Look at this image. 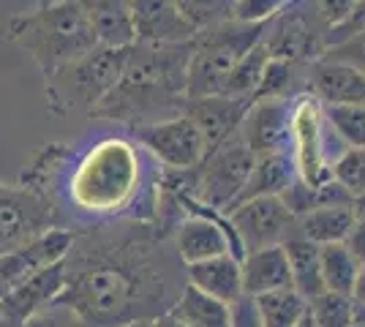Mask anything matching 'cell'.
Returning a JSON list of instances; mask_svg holds the SVG:
<instances>
[{"label": "cell", "mask_w": 365, "mask_h": 327, "mask_svg": "<svg viewBox=\"0 0 365 327\" xmlns=\"http://www.w3.org/2000/svg\"><path fill=\"white\" fill-rule=\"evenodd\" d=\"M188 52L191 44L185 47L131 44L125 52L118 85L91 109V118L137 128L180 115L185 107Z\"/></svg>", "instance_id": "obj_1"}, {"label": "cell", "mask_w": 365, "mask_h": 327, "mask_svg": "<svg viewBox=\"0 0 365 327\" xmlns=\"http://www.w3.org/2000/svg\"><path fill=\"white\" fill-rule=\"evenodd\" d=\"M142 180V156L123 137H104L76 158L68 172V199L76 210L112 216L134 202Z\"/></svg>", "instance_id": "obj_2"}, {"label": "cell", "mask_w": 365, "mask_h": 327, "mask_svg": "<svg viewBox=\"0 0 365 327\" xmlns=\"http://www.w3.org/2000/svg\"><path fill=\"white\" fill-rule=\"evenodd\" d=\"M6 38L28 52L44 77L98 47L88 16L74 0H52L36 11L11 16Z\"/></svg>", "instance_id": "obj_3"}, {"label": "cell", "mask_w": 365, "mask_h": 327, "mask_svg": "<svg viewBox=\"0 0 365 327\" xmlns=\"http://www.w3.org/2000/svg\"><path fill=\"white\" fill-rule=\"evenodd\" d=\"M262 36H264V25L254 28L232 19L207 31H199L197 38L191 41L188 66H185V101L221 95L235 63L254 44H259Z\"/></svg>", "instance_id": "obj_4"}, {"label": "cell", "mask_w": 365, "mask_h": 327, "mask_svg": "<svg viewBox=\"0 0 365 327\" xmlns=\"http://www.w3.org/2000/svg\"><path fill=\"white\" fill-rule=\"evenodd\" d=\"M128 47H98L46 77V104L55 115L88 112L118 85Z\"/></svg>", "instance_id": "obj_5"}, {"label": "cell", "mask_w": 365, "mask_h": 327, "mask_svg": "<svg viewBox=\"0 0 365 327\" xmlns=\"http://www.w3.org/2000/svg\"><path fill=\"white\" fill-rule=\"evenodd\" d=\"M66 289L58 297L71 311L91 327H101L112 322L115 316H123L134 300V279L115 262L96 259L85 262L76 270L66 265Z\"/></svg>", "instance_id": "obj_6"}, {"label": "cell", "mask_w": 365, "mask_h": 327, "mask_svg": "<svg viewBox=\"0 0 365 327\" xmlns=\"http://www.w3.org/2000/svg\"><path fill=\"white\" fill-rule=\"evenodd\" d=\"M257 156L245 147L240 140V131L227 140L218 150L202 161V167L194 172V188H197V202H205L207 207L229 213L240 202L248 175L254 170Z\"/></svg>", "instance_id": "obj_7"}, {"label": "cell", "mask_w": 365, "mask_h": 327, "mask_svg": "<svg viewBox=\"0 0 365 327\" xmlns=\"http://www.w3.org/2000/svg\"><path fill=\"white\" fill-rule=\"evenodd\" d=\"M58 229V207L38 186H0V256Z\"/></svg>", "instance_id": "obj_8"}, {"label": "cell", "mask_w": 365, "mask_h": 327, "mask_svg": "<svg viewBox=\"0 0 365 327\" xmlns=\"http://www.w3.org/2000/svg\"><path fill=\"white\" fill-rule=\"evenodd\" d=\"M227 221L232 234L240 240L243 254L284 246L289 237H294L292 229H297V216L284 204L281 197L245 199L229 210Z\"/></svg>", "instance_id": "obj_9"}, {"label": "cell", "mask_w": 365, "mask_h": 327, "mask_svg": "<svg viewBox=\"0 0 365 327\" xmlns=\"http://www.w3.org/2000/svg\"><path fill=\"white\" fill-rule=\"evenodd\" d=\"M131 131H134V140L172 172H197L202 161L207 158L205 140L199 134L197 123L185 112L158 123L137 125Z\"/></svg>", "instance_id": "obj_10"}, {"label": "cell", "mask_w": 365, "mask_h": 327, "mask_svg": "<svg viewBox=\"0 0 365 327\" xmlns=\"http://www.w3.org/2000/svg\"><path fill=\"white\" fill-rule=\"evenodd\" d=\"M292 98H257L248 104L240 140L254 156L287 153L292 147Z\"/></svg>", "instance_id": "obj_11"}, {"label": "cell", "mask_w": 365, "mask_h": 327, "mask_svg": "<svg viewBox=\"0 0 365 327\" xmlns=\"http://www.w3.org/2000/svg\"><path fill=\"white\" fill-rule=\"evenodd\" d=\"M134 44L185 47L197 38V28L178 11L172 0H131Z\"/></svg>", "instance_id": "obj_12"}, {"label": "cell", "mask_w": 365, "mask_h": 327, "mask_svg": "<svg viewBox=\"0 0 365 327\" xmlns=\"http://www.w3.org/2000/svg\"><path fill=\"white\" fill-rule=\"evenodd\" d=\"M74 249V234L68 229H49L46 234L31 240L28 246L3 254L0 256V297L9 289H14L16 284H22L25 279L36 276L38 270L63 262Z\"/></svg>", "instance_id": "obj_13"}, {"label": "cell", "mask_w": 365, "mask_h": 327, "mask_svg": "<svg viewBox=\"0 0 365 327\" xmlns=\"http://www.w3.org/2000/svg\"><path fill=\"white\" fill-rule=\"evenodd\" d=\"M66 279L68 273H66V259H63L58 265L38 270L36 276L16 284L14 289H9L0 297V311H3L6 327H22V322H28L33 313L52 306L63 295Z\"/></svg>", "instance_id": "obj_14"}, {"label": "cell", "mask_w": 365, "mask_h": 327, "mask_svg": "<svg viewBox=\"0 0 365 327\" xmlns=\"http://www.w3.org/2000/svg\"><path fill=\"white\" fill-rule=\"evenodd\" d=\"M245 98H229V95H207V98H191L185 101L182 112L197 123L199 134L205 140L207 156L218 150L227 140H232L240 123H243L245 112H248Z\"/></svg>", "instance_id": "obj_15"}, {"label": "cell", "mask_w": 365, "mask_h": 327, "mask_svg": "<svg viewBox=\"0 0 365 327\" xmlns=\"http://www.w3.org/2000/svg\"><path fill=\"white\" fill-rule=\"evenodd\" d=\"M175 240H178V254L185 262V267L205 262V259H213V256H221V254H235V246L229 240L227 229L221 227V221L205 216V213H191L185 218L178 227Z\"/></svg>", "instance_id": "obj_16"}, {"label": "cell", "mask_w": 365, "mask_h": 327, "mask_svg": "<svg viewBox=\"0 0 365 327\" xmlns=\"http://www.w3.org/2000/svg\"><path fill=\"white\" fill-rule=\"evenodd\" d=\"M308 88L324 104H357L365 107V74L349 66L317 61L308 68Z\"/></svg>", "instance_id": "obj_17"}, {"label": "cell", "mask_w": 365, "mask_h": 327, "mask_svg": "<svg viewBox=\"0 0 365 327\" xmlns=\"http://www.w3.org/2000/svg\"><path fill=\"white\" fill-rule=\"evenodd\" d=\"M188 286L215 297L227 306L243 300V270L235 254H221L197 265H188Z\"/></svg>", "instance_id": "obj_18"}, {"label": "cell", "mask_w": 365, "mask_h": 327, "mask_svg": "<svg viewBox=\"0 0 365 327\" xmlns=\"http://www.w3.org/2000/svg\"><path fill=\"white\" fill-rule=\"evenodd\" d=\"M240 270H243L245 297H259L267 295V292H278V289H292L289 259H287L284 246L243 254Z\"/></svg>", "instance_id": "obj_19"}, {"label": "cell", "mask_w": 365, "mask_h": 327, "mask_svg": "<svg viewBox=\"0 0 365 327\" xmlns=\"http://www.w3.org/2000/svg\"><path fill=\"white\" fill-rule=\"evenodd\" d=\"M74 3L88 16L101 47H131L134 44L131 0H74Z\"/></svg>", "instance_id": "obj_20"}, {"label": "cell", "mask_w": 365, "mask_h": 327, "mask_svg": "<svg viewBox=\"0 0 365 327\" xmlns=\"http://www.w3.org/2000/svg\"><path fill=\"white\" fill-rule=\"evenodd\" d=\"M354 213L351 204H317L297 216V232L294 237H303L314 246H330V243H346Z\"/></svg>", "instance_id": "obj_21"}, {"label": "cell", "mask_w": 365, "mask_h": 327, "mask_svg": "<svg viewBox=\"0 0 365 327\" xmlns=\"http://www.w3.org/2000/svg\"><path fill=\"white\" fill-rule=\"evenodd\" d=\"M294 180H297V167H294V158L289 156V150L287 153H264V156H257L254 170L248 175V183H245L243 194H240V202L257 199V197H284V191Z\"/></svg>", "instance_id": "obj_22"}, {"label": "cell", "mask_w": 365, "mask_h": 327, "mask_svg": "<svg viewBox=\"0 0 365 327\" xmlns=\"http://www.w3.org/2000/svg\"><path fill=\"white\" fill-rule=\"evenodd\" d=\"M287 259H289V273H292V289L303 297L305 303L317 300L324 289L319 270V246L308 243L303 237H289L284 243Z\"/></svg>", "instance_id": "obj_23"}, {"label": "cell", "mask_w": 365, "mask_h": 327, "mask_svg": "<svg viewBox=\"0 0 365 327\" xmlns=\"http://www.w3.org/2000/svg\"><path fill=\"white\" fill-rule=\"evenodd\" d=\"M169 313L188 327H235L232 306L199 292L194 286H185V292Z\"/></svg>", "instance_id": "obj_24"}, {"label": "cell", "mask_w": 365, "mask_h": 327, "mask_svg": "<svg viewBox=\"0 0 365 327\" xmlns=\"http://www.w3.org/2000/svg\"><path fill=\"white\" fill-rule=\"evenodd\" d=\"M251 303L257 311L259 327H294L308 313V303L294 289H278L251 297Z\"/></svg>", "instance_id": "obj_25"}, {"label": "cell", "mask_w": 365, "mask_h": 327, "mask_svg": "<svg viewBox=\"0 0 365 327\" xmlns=\"http://www.w3.org/2000/svg\"><path fill=\"white\" fill-rule=\"evenodd\" d=\"M319 270L327 292L351 295L360 262L346 243H330V246H319Z\"/></svg>", "instance_id": "obj_26"}, {"label": "cell", "mask_w": 365, "mask_h": 327, "mask_svg": "<svg viewBox=\"0 0 365 327\" xmlns=\"http://www.w3.org/2000/svg\"><path fill=\"white\" fill-rule=\"evenodd\" d=\"M270 61L264 44L259 41L254 47L245 52L240 61L235 63V68L229 71L227 82H224V90L221 95H229V98H245V101H254V93H257L259 82H262V74H264V66Z\"/></svg>", "instance_id": "obj_27"}, {"label": "cell", "mask_w": 365, "mask_h": 327, "mask_svg": "<svg viewBox=\"0 0 365 327\" xmlns=\"http://www.w3.org/2000/svg\"><path fill=\"white\" fill-rule=\"evenodd\" d=\"M324 123L346 147H365V107L324 104Z\"/></svg>", "instance_id": "obj_28"}, {"label": "cell", "mask_w": 365, "mask_h": 327, "mask_svg": "<svg viewBox=\"0 0 365 327\" xmlns=\"http://www.w3.org/2000/svg\"><path fill=\"white\" fill-rule=\"evenodd\" d=\"M305 68L308 66H297V63L270 58L267 66H264V74H262L257 93H254V101L257 98H292L294 90H297V82L303 79L300 71H305Z\"/></svg>", "instance_id": "obj_29"}, {"label": "cell", "mask_w": 365, "mask_h": 327, "mask_svg": "<svg viewBox=\"0 0 365 327\" xmlns=\"http://www.w3.org/2000/svg\"><path fill=\"white\" fill-rule=\"evenodd\" d=\"M308 313L317 327H349L357 316V303L351 295L322 292L317 300L308 303Z\"/></svg>", "instance_id": "obj_30"}, {"label": "cell", "mask_w": 365, "mask_h": 327, "mask_svg": "<svg viewBox=\"0 0 365 327\" xmlns=\"http://www.w3.org/2000/svg\"><path fill=\"white\" fill-rule=\"evenodd\" d=\"M330 175L351 199L365 194V147H344L333 158Z\"/></svg>", "instance_id": "obj_31"}, {"label": "cell", "mask_w": 365, "mask_h": 327, "mask_svg": "<svg viewBox=\"0 0 365 327\" xmlns=\"http://www.w3.org/2000/svg\"><path fill=\"white\" fill-rule=\"evenodd\" d=\"M194 28L207 31L232 19V0H172Z\"/></svg>", "instance_id": "obj_32"}, {"label": "cell", "mask_w": 365, "mask_h": 327, "mask_svg": "<svg viewBox=\"0 0 365 327\" xmlns=\"http://www.w3.org/2000/svg\"><path fill=\"white\" fill-rule=\"evenodd\" d=\"M292 0H232V22L240 25H267L281 14Z\"/></svg>", "instance_id": "obj_33"}, {"label": "cell", "mask_w": 365, "mask_h": 327, "mask_svg": "<svg viewBox=\"0 0 365 327\" xmlns=\"http://www.w3.org/2000/svg\"><path fill=\"white\" fill-rule=\"evenodd\" d=\"M319 61H330V63H341V66H349L354 71L365 74V31L354 33L344 41H335L324 49Z\"/></svg>", "instance_id": "obj_34"}, {"label": "cell", "mask_w": 365, "mask_h": 327, "mask_svg": "<svg viewBox=\"0 0 365 327\" xmlns=\"http://www.w3.org/2000/svg\"><path fill=\"white\" fill-rule=\"evenodd\" d=\"M303 3L327 33L335 31L341 22H346V16L357 6V0H303Z\"/></svg>", "instance_id": "obj_35"}, {"label": "cell", "mask_w": 365, "mask_h": 327, "mask_svg": "<svg viewBox=\"0 0 365 327\" xmlns=\"http://www.w3.org/2000/svg\"><path fill=\"white\" fill-rule=\"evenodd\" d=\"M22 327H88V325L66 303L55 300L52 306H46L38 313H33L28 322H22Z\"/></svg>", "instance_id": "obj_36"}, {"label": "cell", "mask_w": 365, "mask_h": 327, "mask_svg": "<svg viewBox=\"0 0 365 327\" xmlns=\"http://www.w3.org/2000/svg\"><path fill=\"white\" fill-rule=\"evenodd\" d=\"M232 313H235V327H259L257 311H254V303L251 297H243L232 306Z\"/></svg>", "instance_id": "obj_37"}, {"label": "cell", "mask_w": 365, "mask_h": 327, "mask_svg": "<svg viewBox=\"0 0 365 327\" xmlns=\"http://www.w3.org/2000/svg\"><path fill=\"white\" fill-rule=\"evenodd\" d=\"M346 246L357 256V262H365V221H354L349 237H346Z\"/></svg>", "instance_id": "obj_38"}, {"label": "cell", "mask_w": 365, "mask_h": 327, "mask_svg": "<svg viewBox=\"0 0 365 327\" xmlns=\"http://www.w3.org/2000/svg\"><path fill=\"white\" fill-rule=\"evenodd\" d=\"M351 300L365 308V262H360V270H357V279H354V286H351Z\"/></svg>", "instance_id": "obj_39"}, {"label": "cell", "mask_w": 365, "mask_h": 327, "mask_svg": "<svg viewBox=\"0 0 365 327\" xmlns=\"http://www.w3.org/2000/svg\"><path fill=\"white\" fill-rule=\"evenodd\" d=\"M351 213H354V221H365V194L351 199Z\"/></svg>", "instance_id": "obj_40"}, {"label": "cell", "mask_w": 365, "mask_h": 327, "mask_svg": "<svg viewBox=\"0 0 365 327\" xmlns=\"http://www.w3.org/2000/svg\"><path fill=\"white\" fill-rule=\"evenodd\" d=\"M153 327H188L182 325L178 316H172V313H164V316H158L155 322H153Z\"/></svg>", "instance_id": "obj_41"}, {"label": "cell", "mask_w": 365, "mask_h": 327, "mask_svg": "<svg viewBox=\"0 0 365 327\" xmlns=\"http://www.w3.org/2000/svg\"><path fill=\"white\" fill-rule=\"evenodd\" d=\"M349 327H365V308L357 306V316H354V322H351Z\"/></svg>", "instance_id": "obj_42"}, {"label": "cell", "mask_w": 365, "mask_h": 327, "mask_svg": "<svg viewBox=\"0 0 365 327\" xmlns=\"http://www.w3.org/2000/svg\"><path fill=\"white\" fill-rule=\"evenodd\" d=\"M120 327H153V322H148V319H134V322H125Z\"/></svg>", "instance_id": "obj_43"}, {"label": "cell", "mask_w": 365, "mask_h": 327, "mask_svg": "<svg viewBox=\"0 0 365 327\" xmlns=\"http://www.w3.org/2000/svg\"><path fill=\"white\" fill-rule=\"evenodd\" d=\"M294 327H317V325H314V319H311V313H305L303 319H300V322H297V325H294Z\"/></svg>", "instance_id": "obj_44"}, {"label": "cell", "mask_w": 365, "mask_h": 327, "mask_svg": "<svg viewBox=\"0 0 365 327\" xmlns=\"http://www.w3.org/2000/svg\"><path fill=\"white\" fill-rule=\"evenodd\" d=\"M0 327H6V319H3V311H0Z\"/></svg>", "instance_id": "obj_45"}, {"label": "cell", "mask_w": 365, "mask_h": 327, "mask_svg": "<svg viewBox=\"0 0 365 327\" xmlns=\"http://www.w3.org/2000/svg\"><path fill=\"white\" fill-rule=\"evenodd\" d=\"M46 3H52V0H38V6H46Z\"/></svg>", "instance_id": "obj_46"}]
</instances>
